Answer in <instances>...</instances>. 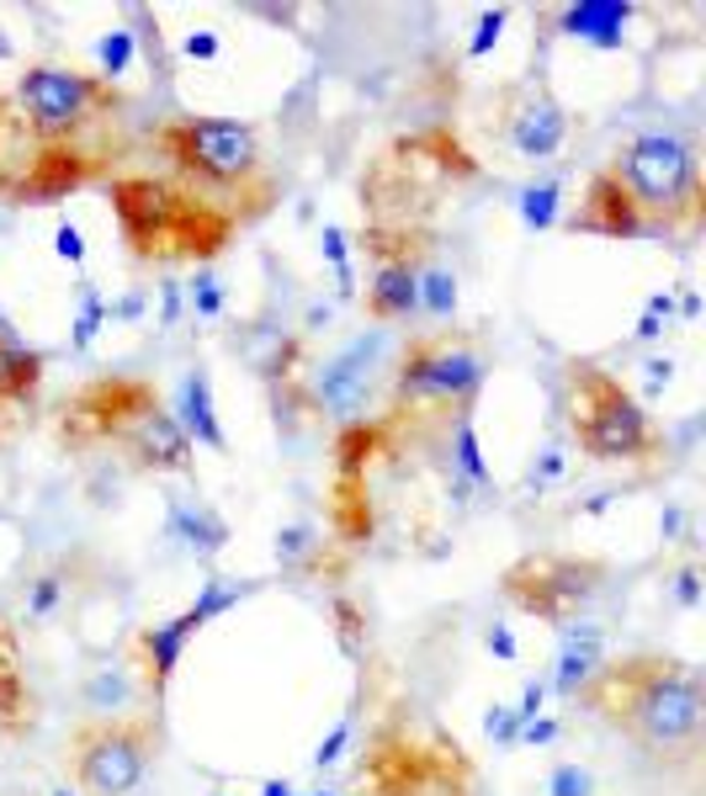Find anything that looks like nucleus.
Listing matches in <instances>:
<instances>
[{"mask_svg":"<svg viewBox=\"0 0 706 796\" xmlns=\"http://www.w3.org/2000/svg\"><path fill=\"white\" fill-rule=\"evenodd\" d=\"M579 696L601 723L648 754H690L706 733L702 669L669 653H633L601 664V675Z\"/></svg>","mask_w":706,"mask_h":796,"instance_id":"nucleus-1","label":"nucleus"},{"mask_svg":"<svg viewBox=\"0 0 706 796\" xmlns=\"http://www.w3.org/2000/svg\"><path fill=\"white\" fill-rule=\"evenodd\" d=\"M606 175L648 223V240L658 234H690L702 223V160L696 144L680 133H637L611 154Z\"/></svg>","mask_w":706,"mask_h":796,"instance_id":"nucleus-2","label":"nucleus"},{"mask_svg":"<svg viewBox=\"0 0 706 796\" xmlns=\"http://www.w3.org/2000/svg\"><path fill=\"white\" fill-rule=\"evenodd\" d=\"M160 149L171 154V165L202 187L219 202H250V213H261L271 202V175H266V149L250 122L234 118H175L160 128Z\"/></svg>","mask_w":706,"mask_h":796,"instance_id":"nucleus-3","label":"nucleus"},{"mask_svg":"<svg viewBox=\"0 0 706 796\" xmlns=\"http://www.w3.org/2000/svg\"><path fill=\"white\" fill-rule=\"evenodd\" d=\"M568 425L595 462H648L664 446L654 414L595 362L568 366Z\"/></svg>","mask_w":706,"mask_h":796,"instance_id":"nucleus-4","label":"nucleus"},{"mask_svg":"<svg viewBox=\"0 0 706 796\" xmlns=\"http://www.w3.org/2000/svg\"><path fill=\"white\" fill-rule=\"evenodd\" d=\"M160 733L144 717H97L74 733V780L91 796H133L154 765Z\"/></svg>","mask_w":706,"mask_h":796,"instance_id":"nucleus-5","label":"nucleus"},{"mask_svg":"<svg viewBox=\"0 0 706 796\" xmlns=\"http://www.w3.org/2000/svg\"><path fill=\"white\" fill-rule=\"evenodd\" d=\"M484 377H488V362L473 345L425 335L404 345V356L393 366V393H399V404H452V410L463 414L484 393Z\"/></svg>","mask_w":706,"mask_h":796,"instance_id":"nucleus-6","label":"nucleus"},{"mask_svg":"<svg viewBox=\"0 0 706 796\" xmlns=\"http://www.w3.org/2000/svg\"><path fill=\"white\" fill-rule=\"evenodd\" d=\"M17 101H22V118L38 139H74L85 122L118 107V91L101 80V74H80L70 64H27V74L17 80Z\"/></svg>","mask_w":706,"mask_h":796,"instance_id":"nucleus-7","label":"nucleus"},{"mask_svg":"<svg viewBox=\"0 0 706 796\" xmlns=\"http://www.w3.org/2000/svg\"><path fill=\"white\" fill-rule=\"evenodd\" d=\"M606 580L601 563H579V557H521L505 574V595L521 611H532L542 622H574L579 605L595 601V590Z\"/></svg>","mask_w":706,"mask_h":796,"instance_id":"nucleus-8","label":"nucleus"},{"mask_svg":"<svg viewBox=\"0 0 706 796\" xmlns=\"http://www.w3.org/2000/svg\"><path fill=\"white\" fill-rule=\"evenodd\" d=\"M383 351H389V330H366L351 345H341L330 362L314 372V410L335 414V420H362L366 404H372V377L383 366Z\"/></svg>","mask_w":706,"mask_h":796,"instance_id":"nucleus-9","label":"nucleus"},{"mask_svg":"<svg viewBox=\"0 0 706 796\" xmlns=\"http://www.w3.org/2000/svg\"><path fill=\"white\" fill-rule=\"evenodd\" d=\"M500 133H505L511 154L542 165V160H553V154L568 144V112H563V101L553 97L542 80H526V85H515L511 97H505Z\"/></svg>","mask_w":706,"mask_h":796,"instance_id":"nucleus-10","label":"nucleus"},{"mask_svg":"<svg viewBox=\"0 0 706 796\" xmlns=\"http://www.w3.org/2000/svg\"><path fill=\"white\" fill-rule=\"evenodd\" d=\"M122 441H128V452L149 473H192V441L175 425V414L160 410V404H144V410L133 414L122 425Z\"/></svg>","mask_w":706,"mask_h":796,"instance_id":"nucleus-11","label":"nucleus"},{"mask_svg":"<svg viewBox=\"0 0 706 796\" xmlns=\"http://www.w3.org/2000/svg\"><path fill=\"white\" fill-rule=\"evenodd\" d=\"M606 664V627L601 622H563L558 627V658H553V679L547 691L574 701Z\"/></svg>","mask_w":706,"mask_h":796,"instance_id":"nucleus-12","label":"nucleus"},{"mask_svg":"<svg viewBox=\"0 0 706 796\" xmlns=\"http://www.w3.org/2000/svg\"><path fill=\"white\" fill-rule=\"evenodd\" d=\"M366 319L372 324H410L420 319V261L414 255H383L366 282Z\"/></svg>","mask_w":706,"mask_h":796,"instance_id":"nucleus-13","label":"nucleus"},{"mask_svg":"<svg viewBox=\"0 0 706 796\" xmlns=\"http://www.w3.org/2000/svg\"><path fill=\"white\" fill-rule=\"evenodd\" d=\"M171 414H175V425L186 431V441H192V446H208V452H229V435H223L219 404H213V377H208L202 366H192V372L175 383Z\"/></svg>","mask_w":706,"mask_h":796,"instance_id":"nucleus-14","label":"nucleus"},{"mask_svg":"<svg viewBox=\"0 0 706 796\" xmlns=\"http://www.w3.org/2000/svg\"><path fill=\"white\" fill-rule=\"evenodd\" d=\"M574 229H585V234H611V240H648V223L637 218V208L622 197V187L611 181L606 170L589 181V197L579 218H574Z\"/></svg>","mask_w":706,"mask_h":796,"instance_id":"nucleus-15","label":"nucleus"},{"mask_svg":"<svg viewBox=\"0 0 706 796\" xmlns=\"http://www.w3.org/2000/svg\"><path fill=\"white\" fill-rule=\"evenodd\" d=\"M196 632H202V622H196L192 611H181V616H171V622L139 632V664H144V679H149V691H154V696L175 679L181 653H186V643H192Z\"/></svg>","mask_w":706,"mask_h":796,"instance_id":"nucleus-16","label":"nucleus"},{"mask_svg":"<svg viewBox=\"0 0 706 796\" xmlns=\"http://www.w3.org/2000/svg\"><path fill=\"white\" fill-rule=\"evenodd\" d=\"M165 536H171V542H181L192 557L213 563V557L229 547V521H223L219 510H208V505L171 500V505H165Z\"/></svg>","mask_w":706,"mask_h":796,"instance_id":"nucleus-17","label":"nucleus"},{"mask_svg":"<svg viewBox=\"0 0 706 796\" xmlns=\"http://www.w3.org/2000/svg\"><path fill=\"white\" fill-rule=\"evenodd\" d=\"M627 22H633L627 0H579V6L558 11L563 38H579V43H595V49H622V27Z\"/></svg>","mask_w":706,"mask_h":796,"instance_id":"nucleus-18","label":"nucleus"},{"mask_svg":"<svg viewBox=\"0 0 706 796\" xmlns=\"http://www.w3.org/2000/svg\"><path fill=\"white\" fill-rule=\"evenodd\" d=\"M43 383V351H32L17 330L0 335V399L6 404H27Z\"/></svg>","mask_w":706,"mask_h":796,"instance_id":"nucleus-19","label":"nucleus"},{"mask_svg":"<svg viewBox=\"0 0 706 796\" xmlns=\"http://www.w3.org/2000/svg\"><path fill=\"white\" fill-rule=\"evenodd\" d=\"M420 314L436 324L457 319V276L441 261H420Z\"/></svg>","mask_w":706,"mask_h":796,"instance_id":"nucleus-20","label":"nucleus"},{"mask_svg":"<svg viewBox=\"0 0 706 796\" xmlns=\"http://www.w3.org/2000/svg\"><path fill=\"white\" fill-rule=\"evenodd\" d=\"M452 473L473 488H488V462H484V446H478V425H473V414H457V425H452Z\"/></svg>","mask_w":706,"mask_h":796,"instance_id":"nucleus-21","label":"nucleus"},{"mask_svg":"<svg viewBox=\"0 0 706 796\" xmlns=\"http://www.w3.org/2000/svg\"><path fill=\"white\" fill-rule=\"evenodd\" d=\"M80 696H85L91 712L118 717V712H128V701H133V675H128V669H91V679L80 685Z\"/></svg>","mask_w":706,"mask_h":796,"instance_id":"nucleus-22","label":"nucleus"},{"mask_svg":"<svg viewBox=\"0 0 706 796\" xmlns=\"http://www.w3.org/2000/svg\"><path fill=\"white\" fill-rule=\"evenodd\" d=\"M558 208H563V187H558V181H536V187H526V192H521V223H526L532 234L553 229V223H558Z\"/></svg>","mask_w":706,"mask_h":796,"instance_id":"nucleus-23","label":"nucleus"},{"mask_svg":"<svg viewBox=\"0 0 706 796\" xmlns=\"http://www.w3.org/2000/svg\"><path fill=\"white\" fill-rule=\"evenodd\" d=\"M250 590H255V584H234V580H208V584H202V590H196V601L186 605V611H192L196 622H202V627H208V622H213V616H223V611H229V605H240L244 595H250Z\"/></svg>","mask_w":706,"mask_h":796,"instance_id":"nucleus-24","label":"nucleus"},{"mask_svg":"<svg viewBox=\"0 0 706 796\" xmlns=\"http://www.w3.org/2000/svg\"><path fill=\"white\" fill-rule=\"evenodd\" d=\"M101 324H107V298H101L97 282H80V314H74V335H70L74 351H91Z\"/></svg>","mask_w":706,"mask_h":796,"instance_id":"nucleus-25","label":"nucleus"},{"mask_svg":"<svg viewBox=\"0 0 706 796\" xmlns=\"http://www.w3.org/2000/svg\"><path fill=\"white\" fill-rule=\"evenodd\" d=\"M97 64H101V80H107V85H112L118 74H128V64H133V32H128V27L101 32L97 38Z\"/></svg>","mask_w":706,"mask_h":796,"instance_id":"nucleus-26","label":"nucleus"},{"mask_svg":"<svg viewBox=\"0 0 706 796\" xmlns=\"http://www.w3.org/2000/svg\"><path fill=\"white\" fill-rule=\"evenodd\" d=\"M319 553V536H314V526H303V521H293V526H282L276 531V563L282 568H303L309 557Z\"/></svg>","mask_w":706,"mask_h":796,"instance_id":"nucleus-27","label":"nucleus"},{"mask_svg":"<svg viewBox=\"0 0 706 796\" xmlns=\"http://www.w3.org/2000/svg\"><path fill=\"white\" fill-rule=\"evenodd\" d=\"M319 244H324V261H330L335 282H341V298H351V292H356V276H351V240H345V229L341 223H324Z\"/></svg>","mask_w":706,"mask_h":796,"instance_id":"nucleus-28","label":"nucleus"},{"mask_svg":"<svg viewBox=\"0 0 706 796\" xmlns=\"http://www.w3.org/2000/svg\"><path fill=\"white\" fill-rule=\"evenodd\" d=\"M64 601V574H38L27 584V622H49Z\"/></svg>","mask_w":706,"mask_h":796,"instance_id":"nucleus-29","label":"nucleus"},{"mask_svg":"<svg viewBox=\"0 0 706 796\" xmlns=\"http://www.w3.org/2000/svg\"><path fill=\"white\" fill-rule=\"evenodd\" d=\"M186 303H192V314L196 319H219L223 314V282H219V271H196L192 276V288H186Z\"/></svg>","mask_w":706,"mask_h":796,"instance_id":"nucleus-30","label":"nucleus"},{"mask_svg":"<svg viewBox=\"0 0 706 796\" xmlns=\"http://www.w3.org/2000/svg\"><path fill=\"white\" fill-rule=\"evenodd\" d=\"M547 796H595V775H589L585 765H553Z\"/></svg>","mask_w":706,"mask_h":796,"instance_id":"nucleus-31","label":"nucleus"},{"mask_svg":"<svg viewBox=\"0 0 706 796\" xmlns=\"http://www.w3.org/2000/svg\"><path fill=\"white\" fill-rule=\"evenodd\" d=\"M505 22H511V11L505 6H494V11H484L478 17V27H473V43H467V59H484L494 43H500V32H505Z\"/></svg>","mask_w":706,"mask_h":796,"instance_id":"nucleus-32","label":"nucleus"},{"mask_svg":"<svg viewBox=\"0 0 706 796\" xmlns=\"http://www.w3.org/2000/svg\"><path fill=\"white\" fill-rule=\"evenodd\" d=\"M484 733L494 738V744L511 748L515 738H521V717H515V706H488V712H484Z\"/></svg>","mask_w":706,"mask_h":796,"instance_id":"nucleus-33","label":"nucleus"},{"mask_svg":"<svg viewBox=\"0 0 706 796\" xmlns=\"http://www.w3.org/2000/svg\"><path fill=\"white\" fill-rule=\"evenodd\" d=\"M351 733H356V723H351V717H341V723L330 727V738H324V744L314 748V765H319V770H330V765L341 759L345 744H351Z\"/></svg>","mask_w":706,"mask_h":796,"instance_id":"nucleus-34","label":"nucleus"},{"mask_svg":"<svg viewBox=\"0 0 706 796\" xmlns=\"http://www.w3.org/2000/svg\"><path fill=\"white\" fill-rule=\"evenodd\" d=\"M563 467H568V457H563V446H547L542 457L532 462V473H526V483L532 488H547V483H558L563 478Z\"/></svg>","mask_w":706,"mask_h":796,"instance_id":"nucleus-35","label":"nucleus"},{"mask_svg":"<svg viewBox=\"0 0 706 796\" xmlns=\"http://www.w3.org/2000/svg\"><path fill=\"white\" fill-rule=\"evenodd\" d=\"M53 250H59V261H70V265H80V261H85V234L74 229L70 218H64V223L53 229Z\"/></svg>","mask_w":706,"mask_h":796,"instance_id":"nucleus-36","label":"nucleus"},{"mask_svg":"<svg viewBox=\"0 0 706 796\" xmlns=\"http://www.w3.org/2000/svg\"><path fill=\"white\" fill-rule=\"evenodd\" d=\"M675 605H680V611H696V605H702V568H696V563H685L680 574H675Z\"/></svg>","mask_w":706,"mask_h":796,"instance_id":"nucleus-37","label":"nucleus"},{"mask_svg":"<svg viewBox=\"0 0 706 796\" xmlns=\"http://www.w3.org/2000/svg\"><path fill=\"white\" fill-rule=\"evenodd\" d=\"M558 733H563V723H558V717H547V712H542V717H532V723H521V738H515V744H532V748H542V744H553Z\"/></svg>","mask_w":706,"mask_h":796,"instance_id":"nucleus-38","label":"nucleus"},{"mask_svg":"<svg viewBox=\"0 0 706 796\" xmlns=\"http://www.w3.org/2000/svg\"><path fill=\"white\" fill-rule=\"evenodd\" d=\"M542 706H547V679H526V691H521V706H515V717H521V723H532V717H542Z\"/></svg>","mask_w":706,"mask_h":796,"instance_id":"nucleus-39","label":"nucleus"},{"mask_svg":"<svg viewBox=\"0 0 706 796\" xmlns=\"http://www.w3.org/2000/svg\"><path fill=\"white\" fill-rule=\"evenodd\" d=\"M484 643H488V653H494V658H505V664H515V658H521V643H515V632L500 627V622L484 632Z\"/></svg>","mask_w":706,"mask_h":796,"instance_id":"nucleus-40","label":"nucleus"},{"mask_svg":"<svg viewBox=\"0 0 706 796\" xmlns=\"http://www.w3.org/2000/svg\"><path fill=\"white\" fill-rule=\"evenodd\" d=\"M181 303H186L181 288H175V282H160V330H171L175 319H181Z\"/></svg>","mask_w":706,"mask_h":796,"instance_id":"nucleus-41","label":"nucleus"},{"mask_svg":"<svg viewBox=\"0 0 706 796\" xmlns=\"http://www.w3.org/2000/svg\"><path fill=\"white\" fill-rule=\"evenodd\" d=\"M181 53H186V59H219V38H213V32H186V38H181Z\"/></svg>","mask_w":706,"mask_h":796,"instance_id":"nucleus-42","label":"nucleus"},{"mask_svg":"<svg viewBox=\"0 0 706 796\" xmlns=\"http://www.w3.org/2000/svg\"><path fill=\"white\" fill-rule=\"evenodd\" d=\"M11 669H17V637H11L6 616H0V679H11Z\"/></svg>","mask_w":706,"mask_h":796,"instance_id":"nucleus-43","label":"nucleus"},{"mask_svg":"<svg viewBox=\"0 0 706 796\" xmlns=\"http://www.w3.org/2000/svg\"><path fill=\"white\" fill-rule=\"evenodd\" d=\"M144 314V292H128L118 303H107V319H139Z\"/></svg>","mask_w":706,"mask_h":796,"instance_id":"nucleus-44","label":"nucleus"},{"mask_svg":"<svg viewBox=\"0 0 706 796\" xmlns=\"http://www.w3.org/2000/svg\"><path fill=\"white\" fill-rule=\"evenodd\" d=\"M680 531H685V510L669 505L664 515H658V536H664V542H680Z\"/></svg>","mask_w":706,"mask_h":796,"instance_id":"nucleus-45","label":"nucleus"},{"mask_svg":"<svg viewBox=\"0 0 706 796\" xmlns=\"http://www.w3.org/2000/svg\"><path fill=\"white\" fill-rule=\"evenodd\" d=\"M643 372H648V387H669V383H675V362H669V356H654Z\"/></svg>","mask_w":706,"mask_h":796,"instance_id":"nucleus-46","label":"nucleus"},{"mask_svg":"<svg viewBox=\"0 0 706 796\" xmlns=\"http://www.w3.org/2000/svg\"><path fill=\"white\" fill-rule=\"evenodd\" d=\"M643 314H654V319H664V324H675V292H654Z\"/></svg>","mask_w":706,"mask_h":796,"instance_id":"nucleus-47","label":"nucleus"},{"mask_svg":"<svg viewBox=\"0 0 706 796\" xmlns=\"http://www.w3.org/2000/svg\"><path fill=\"white\" fill-rule=\"evenodd\" d=\"M335 616H341V637H345V648H356V611H351V601H335Z\"/></svg>","mask_w":706,"mask_h":796,"instance_id":"nucleus-48","label":"nucleus"},{"mask_svg":"<svg viewBox=\"0 0 706 796\" xmlns=\"http://www.w3.org/2000/svg\"><path fill=\"white\" fill-rule=\"evenodd\" d=\"M664 330H669V324H664V319L643 314V319H637V330H633V335H637V340H658V335H664Z\"/></svg>","mask_w":706,"mask_h":796,"instance_id":"nucleus-49","label":"nucleus"},{"mask_svg":"<svg viewBox=\"0 0 706 796\" xmlns=\"http://www.w3.org/2000/svg\"><path fill=\"white\" fill-rule=\"evenodd\" d=\"M702 314V298L696 292H680V303H675V319H696Z\"/></svg>","mask_w":706,"mask_h":796,"instance_id":"nucleus-50","label":"nucleus"},{"mask_svg":"<svg viewBox=\"0 0 706 796\" xmlns=\"http://www.w3.org/2000/svg\"><path fill=\"white\" fill-rule=\"evenodd\" d=\"M261 796H297V792L288 786V780H266V786H261Z\"/></svg>","mask_w":706,"mask_h":796,"instance_id":"nucleus-51","label":"nucleus"},{"mask_svg":"<svg viewBox=\"0 0 706 796\" xmlns=\"http://www.w3.org/2000/svg\"><path fill=\"white\" fill-rule=\"evenodd\" d=\"M0 59H11V43H6V38H0Z\"/></svg>","mask_w":706,"mask_h":796,"instance_id":"nucleus-52","label":"nucleus"},{"mask_svg":"<svg viewBox=\"0 0 706 796\" xmlns=\"http://www.w3.org/2000/svg\"><path fill=\"white\" fill-rule=\"evenodd\" d=\"M53 796H74V792H64V786H59V792H53Z\"/></svg>","mask_w":706,"mask_h":796,"instance_id":"nucleus-53","label":"nucleus"},{"mask_svg":"<svg viewBox=\"0 0 706 796\" xmlns=\"http://www.w3.org/2000/svg\"><path fill=\"white\" fill-rule=\"evenodd\" d=\"M314 796H335V792H314Z\"/></svg>","mask_w":706,"mask_h":796,"instance_id":"nucleus-54","label":"nucleus"}]
</instances>
